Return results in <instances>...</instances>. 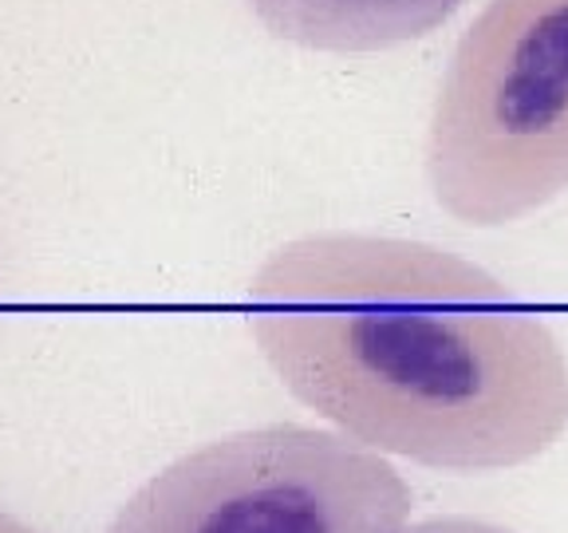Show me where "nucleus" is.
Returning <instances> with one entry per match:
<instances>
[{
  "instance_id": "f257e3e1",
  "label": "nucleus",
  "mask_w": 568,
  "mask_h": 533,
  "mask_svg": "<svg viewBox=\"0 0 568 533\" xmlns=\"http://www.w3.org/2000/svg\"><path fill=\"white\" fill-rule=\"evenodd\" d=\"M249 332L296 404L383 454L513 470L568 431V355L490 269L414 237L323 229L249 281Z\"/></svg>"
},
{
  "instance_id": "f03ea898",
  "label": "nucleus",
  "mask_w": 568,
  "mask_h": 533,
  "mask_svg": "<svg viewBox=\"0 0 568 533\" xmlns=\"http://www.w3.org/2000/svg\"><path fill=\"white\" fill-rule=\"evenodd\" d=\"M442 214L513 226L568 190V0H486L442 71L422 150Z\"/></svg>"
},
{
  "instance_id": "7ed1b4c3",
  "label": "nucleus",
  "mask_w": 568,
  "mask_h": 533,
  "mask_svg": "<svg viewBox=\"0 0 568 533\" xmlns=\"http://www.w3.org/2000/svg\"><path fill=\"white\" fill-rule=\"evenodd\" d=\"M411 506L383 451L340 427L269 423L150 474L107 533H407Z\"/></svg>"
},
{
  "instance_id": "20e7f679",
  "label": "nucleus",
  "mask_w": 568,
  "mask_h": 533,
  "mask_svg": "<svg viewBox=\"0 0 568 533\" xmlns=\"http://www.w3.org/2000/svg\"><path fill=\"white\" fill-rule=\"evenodd\" d=\"M466 0H246L273 39L328 56L391 52L439 32Z\"/></svg>"
},
{
  "instance_id": "39448f33",
  "label": "nucleus",
  "mask_w": 568,
  "mask_h": 533,
  "mask_svg": "<svg viewBox=\"0 0 568 533\" xmlns=\"http://www.w3.org/2000/svg\"><path fill=\"white\" fill-rule=\"evenodd\" d=\"M407 533H518L501 522H486V518H466V513H446V518H427V522L411 525Z\"/></svg>"
},
{
  "instance_id": "423d86ee",
  "label": "nucleus",
  "mask_w": 568,
  "mask_h": 533,
  "mask_svg": "<svg viewBox=\"0 0 568 533\" xmlns=\"http://www.w3.org/2000/svg\"><path fill=\"white\" fill-rule=\"evenodd\" d=\"M0 533H36V530H32V525H24V522H16L12 513L0 510Z\"/></svg>"
}]
</instances>
